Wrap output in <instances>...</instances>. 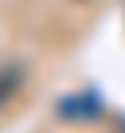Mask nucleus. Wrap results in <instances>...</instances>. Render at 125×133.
Instances as JSON below:
<instances>
[{
    "label": "nucleus",
    "instance_id": "obj_1",
    "mask_svg": "<svg viewBox=\"0 0 125 133\" xmlns=\"http://www.w3.org/2000/svg\"><path fill=\"white\" fill-rule=\"evenodd\" d=\"M57 114L68 118V122H87L99 114V99L95 95H76V99H61L57 103Z\"/></svg>",
    "mask_w": 125,
    "mask_h": 133
},
{
    "label": "nucleus",
    "instance_id": "obj_2",
    "mask_svg": "<svg viewBox=\"0 0 125 133\" xmlns=\"http://www.w3.org/2000/svg\"><path fill=\"white\" fill-rule=\"evenodd\" d=\"M23 80H27L23 65H15V61H4V65H0V107H8V103L19 95Z\"/></svg>",
    "mask_w": 125,
    "mask_h": 133
}]
</instances>
